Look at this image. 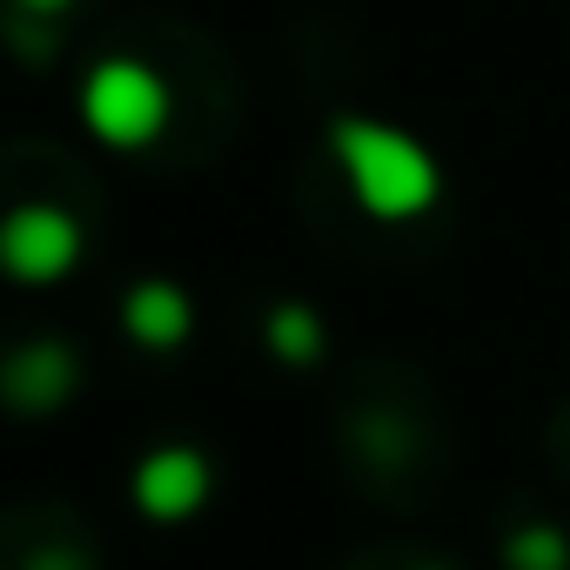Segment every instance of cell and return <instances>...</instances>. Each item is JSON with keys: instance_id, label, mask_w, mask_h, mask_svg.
<instances>
[{"instance_id": "9", "label": "cell", "mask_w": 570, "mask_h": 570, "mask_svg": "<svg viewBox=\"0 0 570 570\" xmlns=\"http://www.w3.org/2000/svg\"><path fill=\"white\" fill-rule=\"evenodd\" d=\"M28 14H61V8H75V0H21Z\"/></svg>"}, {"instance_id": "8", "label": "cell", "mask_w": 570, "mask_h": 570, "mask_svg": "<svg viewBox=\"0 0 570 570\" xmlns=\"http://www.w3.org/2000/svg\"><path fill=\"white\" fill-rule=\"evenodd\" d=\"M503 563L510 570H570V537L557 523H523V530H510Z\"/></svg>"}, {"instance_id": "5", "label": "cell", "mask_w": 570, "mask_h": 570, "mask_svg": "<svg viewBox=\"0 0 570 570\" xmlns=\"http://www.w3.org/2000/svg\"><path fill=\"white\" fill-rule=\"evenodd\" d=\"M121 330H128L141 350H181L188 330H195V309H188V296H181V282H168V275L135 282L128 303H121Z\"/></svg>"}, {"instance_id": "10", "label": "cell", "mask_w": 570, "mask_h": 570, "mask_svg": "<svg viewBox=\"0 0 570 570\" xmlns=\"http://www.w3.org/2000/svg\"><path fill=\"white\" fill-rule=\"evenodd\" d=\"M423 570H443V563H423Z\"/></svg>"}, {"instance_id": "3", "label": "cell", "mask_w": 570, "mask_h": 570, "mask_svg": "<svg viewBox=\"0 0 570 570\" xmlns=\"http://www.w3.org/2000/svg\"><path fill=\"white\" fill-rule=\"evenodd\" d=\"M88 235L68 208L55 202H21L8 222H0V262L14 268V282H28V289H48V282H68L75 262H81Z\"/></svg>"}, {"instance_id": "1", "label": "cell", "mask_w": 570, "mask_h": 570, "mask_svg": "<svg viewBox=\"0 0 570 570\" xmlns=\"http://www.w3.org/2000/svg\"><path fill=\"white\" fill-rule=\"evenodd\" d=\"M330 155H336V175L350 181V195L370 222H416L443 202L436 155L416 135H403L396 121L336 115L330 121Z\"/></svg>"}, {"instance_id": "6", "label": "cell", "mask_w": 570, "mask_h": 570, "mask_svg": "<svg viewBox=\"0 0 570 570\" xmlns=\"http://www.w3.org/2000/svg\"><path fill=\"white\" fill-rule=\"evenodd\" d=\"M68 390H75V356L55 350V343L14 356V370H8V396H14L21 410H48V403H61Z\"/></svg>"}, {"instance_id": "4", "label": "cell", "mask_w": 570, "mask_h": 570, "mask_svg": "<svg viewBox=\"0 0 570 570\" xmlns=\"http://www.w3.org/2000/svg\"><path fill=\"white\" fill-rule=\"evenodd\" d=\"M208 490H215V470H208V456L188 450V443H161V450H148V456L135 463V510L155 517V523L195 517V510L208 503Z\"/></svg>"}, {"instance_id": "2", "label": "cell", "mask_w": 570, "mask_h": 570, "mask_svg": "<svg viewBox=\"0 0 570 570\" xmlns=\"http://www.w3.org/2000/svg\"><path fill=\"white\" fill-rule=\"evenodd\" d=\"M81 121L101 148H148L168 128V81L148 61H95L81 81Z\"/></svg>"}, {"instance_id": "7", "label": "cell", "mask_w": 570, "mask_h": 570, "mask_svg": "<svg viewBox=\"0 0 570 570\" xmlns=\"http://www.w3.org/2000/svg\"><path fill=\"white\" fill-rule=\"evenodd\" d=\"M262 343H268V356H282V363H316L323 356V316L309 309V303H275L268 316H262Z\"/></svg>"}]
</instances>
